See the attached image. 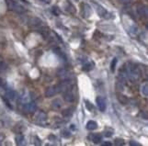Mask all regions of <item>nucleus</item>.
Returning a JSON list of instances; mask_svg holds the SVG:
<instances>
[{
	"label": "nucleus",
	"instance_id": "nucleus-6",
	"mask_svg": "<svg viewBox=\"0 0 148 146\" xmlns=\"http://www.w3.org/2000/svg\"><path fill=\"white\" fill-rule=\"evenodd\" d=\"M42 24L41 20L39 18H31L29 20V25L31 27H36V28H39L41 27Z\"/></svg>",
	"mask_w": 148,
	"mask_h": 146
},
{
	"label": "nucleus",
	"instance_id": "nucleus-18",
	"mask_svg": "<svg viewBox=\"0 0 148 146\" xmlns=\"http://www.w3.org/2000/svg\"><path fill=\"white\" fill-rule=\"evenodd\" d=\"M39 32H40V33H41V35L43 38H46L48 35H49V31H48L47 29L41 28V30H39Z\"/></svg>",
	"mask_w": 148,
	"mask_h": 146
},
{
	"label": "nucleus",
	"instance_id": "nucleus-2",
	"mask_svg": "<svg viewBox=\"0 0 148 146\" xmlns=\"http://www.w3.org/2000/svg\"><path fill=\"white\" fill-rule=\"evenodd\" d=\"M128 76L131 81H136V80H138V78H139L140 73L136 68H134V67L132 68H132H130V70H129V72H128Z\"/></svg>",
	"mask_w": 148,
	"mask_h": 146
},
{
	"label": "nucleus",
	"instance_id": "nucleus-23",
	"mask_svg": "<svg viewBox=\"0 0 148 146\" xmlns=\"http://www.w3.org/2000/svg\"><path fill=\"white\" fill-rule=\"evenodd\" d=\"M115 144L116 145H123L124 141L122 139H116L115 140Z\"/></svg>",
	"mask_w": 148,
	"mask_h": 146
},
{
	"label": "nucleus",
	"instance_id": "nucleus-25",
	"mask_svg": "<svg viewBox=\"0 0 148 146\" xmlns=\"http://www.w3.org/2000/svg\"><path fill=\"white\" fill-rule=\"evenodd\" d=\"M6 81L3 79V78L0 77V87H6Z\"/></svg>",
	"mask_w": 148,
	"mask_h": 146
},
{
	"label": "nucleus",
	"instance_id": "nucleus-11",
	"mask_svg": "<svg viewBox=\"0 0 148 146\" xmlns=\"http://www.w3.org/2000/svg\"><path fill=\"white\" fill-rule=\"evenodd\" d=\"M98 128V124L94 120H89V121L86 123V129L89 130H94Z\"/></svg>",
	"mask_w": 148,
	"mask_h": 146
},
{
	"label": "nucleus",
	"instance_id": "nucleus-30",
	"mask_svg": "<svg viewBox=\"0 0 148 146\" xmlns=\"http://www.w3.org/2000/svg\"><path fill=\"white\" fill-rule=\"evenodd\" d=\"M111 135H112V134H111V132H106V133H105L106 137H110Z\"/></svg>",
	"mask_w": 148,
	"mask_h": 146
},
{
	"label": "nucleus",
	"instance_id": "nucleus-31",
	"mask_svg": "<svg viewBox=\"0 0 148 146\" xmlns=\"http://www.w3.org/2000/svg\"><path fill=\"white\" fill-rule=\"evenodd\" d=\"M121 2H122V3H127V2H129L130 0H120Z\"/></svg>",
	"mask_w": 148,
	"mask_h": 146
},
{
	"label": "nucleus",
	"instance_id": "nucleus-29",
	"mask_svg": "<svg viewBox=\"0 0 148 146\" xmlns=\"http://www.w3.org/2000/svg\"><path fill=\"white\" fill-rule=\"evenodd\" d=\"M40 1H41L42 3H45V4H49V3H50V1H51V0H40Z\"/></svg>",
	"mask_w": 148,
	"mask_h": 146
},
{
	"label": "nucleus",
	"instance_id": "nucleus-27",
	"mask_svg": "<svg viewBox=\"0 0 148 146\" xmlns=\"http://www.w3.org/2000/svg\"><path fill=\"white\" fill-rule=\"evenodd\" d=\"M130 144L131 145H133V146H140L139 143H136L134 141H132V142H130Z\"/></svg>",
	"mask_w": 148,
	"mask_h": 146
},
{
	"label": "nucleus",
	"instance_id": "nucleus-22",
	"mask_svg": "<svg viewBox=\"0 0 148 146\" xmlns=\"http://www.w3.org/2000/svg\"><path fill=\"white\" fill-rule=\"evenodd\" d=\"M116 63H117V59L114 58V59L112 60V63H111V64H110V68H111V71H112V72H114V71H115Z\"/></svg>",
	"mask_w": 148,
	"mask_h": 146
},
{
	"label": "nucleus",
	"instance_id": "nucleus-17",
	"mask_svg": "<svg viewBox=\"0 0 148 146\" xmlns=\"http://www.w3.org/2000/svg\"><path fill=\"white\" fill-rule=\"evenodd\" d=\"M16 142H17V144L18 145H21L23 144V142H24V136L23 135H18L16 136Z\"/></svg>",
	"mask_w": 148,
	"mask_h": 146
},
{
	"label": "nucleus",
	"instance_id": "nucleus-14",
	"mask_svg": "<svg viewBox=\"0 0 148 146\" xmlns=\"http://www.w3.org/2000/svg\"><path fill=\"white\" fill-rule=\"evenodd\" d=\"M117 98H118L120 103H122V105H125L128 103V98H127L125 96L122 95V94H117Z\"/></svg>",
	"mask_w": 148,
	"mask_h": 146
},
{
	"label": "nucleus",
	"instance_id": "nucleus-4",
	"mask_svg": "<svg viewBox=\"0 0 148 146\" xmlns=\"http://www.w3.org/2000/svg\"><path fill=\"white\" fill-rule=\"evenodd\" d=\"M56 93H58L56 86H49L45 91V96L47 97H53V96L56 95Z\"/></svg>",
	"mask_w": 148,
	"mask_h": 146
},
{
	"label": "nucleus",
	"instance_id": "nucleus-3",
	"mask_svg": "<svg viewBox=\"0 0 148 146\" xmlns=\"http://www.w3.org/2000/svg\"><path fill=\"white\" fill-rule=\"evenodd\" d=\"M96 103H97L98 107H99V109L101 111V112H103V111L106 110L107 105H106V101H105V99L103 98V97H98L97 99H96Z\"/></svg>",
	"mask_w": 148,
	"mask_h": 146
},
{
	"label": "nucleus",
	"instance_id": "nucleus-10",
	"mask_svg": "<svg viewBox=\"0 0 148 146\" xmlns=\"http://www.w3.org/2000/svg\"><path fill=\"white\" fill-rule=\"evenodd\" d=\"M6 97L9 100H15V98L17 97V93L13 90H7L6 92Z\"/></svg>",
	"mask_w": 148,
	"mask_h": 146
},
{
	"label": "nucleus",
	"instance_id": "nucleus-8",
	"mask_svg": "<svg viewBox=\"0 0 148 146\" xmlns=\"http://www.w3.org/2000/svg\"><path fill=\"white\" fill-rule=\"evenodd\" d=\"M63 98H64V100L66 101V102L72 103L73 101H74L75 97H74V95L72 94V92L69 90V91L63 92Z\"/></svg>",
	"mask_w": 148,
	"mask_h": 146
},
{
	"label": "nucleus",
	"instance_id": "nucleus-26",
	"mask_svg": "<svg viewBox=\"0 0 148 146\" xmlns=\"http://www.w3.org/2000/svg\"><path fill=\"white\" fill-rule=\"evenodd\" d=\"M63 137H70V133L68 131H63Z\"/></svg>",
	"mask_w": 148,
	"mask_h": 146
},
{
	"label": "nucleus",
	"instance_id": "nucleus-19",
	"mask_svg": "<svg viewBox=\"0 0 148 146\" xmlns=\"http://www.w3.org/2000/svg\"><path fill=\"white\" fill-rule=\"evenodd\" d=\"M142 93H143L144 96H145V97L148 95V86H147V84H143V86H142Z\"/></svg>",
	"mask_w": 148,
	"mask_h": 146
},
{
	"label": "nucleus",
	"instance_id": "nucleus-21",
	"mask_svg": "<svg viewBox=\"0 0 148 146\" xmlns=\"http://www.w3.org/2000/svg\"><path fill=\"white\" fill-rule=\"evenodd\" d=\"M116 88L117 90H119V91H122V89H123V84L122 83V82H117L116 84Z\"/></svg>",
	"mask_w": 148,
	"mask_h": 146
},
{
	"label": "nucleus",
	"instance_id": "nucleus-28",
	"mask_svg": "<svg viewBox=\"0 0 148 146\" xmlns=\"http://www.w3.org/2000/svg\"><path fill=\"white\" fill-rule=\"evenodd\" d=\"M112 143H110V142H105V143H103V145L104 146H110Z\"/></svg>",
	"mask_w": 148,
	"mask_h": 146
},
{
	"label": "nucleus",
	"instance_id": "nucleus-32",
	"mask_svg": "<svg viewBox=\"0 0 148 146\" xmlns=\"http://www.w3.org/2000/svg\"><path fill=\"white\" fill-rule=\"evenodd\" d=\"M71 130H76V126H75V125H71Z\"/></svg>",
	"mask_w": 148,
	"mask_h": 146
},
{
	"label": "nucleus",
	"instance_id": "nucleus-7",
	"mask_svg": "<svg viewBox=\"0 0 148 146\" xmlns=\"http://www.w3.org/2000/svg\"><path fill=\"white\" fill-rule=\"evenodd\" d=\"M137 12L140 16L145 17L147 15V7L143 4H140V5L137 6Z\"/></svg>",
	"mask_w": 148,
	"mask_h": 146
},
{
	"label": "nucleus",
	"instance_id": "nucleus-12",
	"mask_svg": "<svg viewBox=\"0 0 148 146\" xmlns=\"http://www.w3.org/2000/svg\"><path fill=\"white\" fill-rule=\"evenodd\" d=\"M95 5H96V7H97V8H98V9H97L98 13H99V15L100 17H102V18H103V17H105L106 15L108 14V13H107V10H106L105 8H103L102 7H100V6L98 5V4H95Z\"/></svg>",
	"mask_w": 148,
	"mask_h": 146
},
{
	"label": "nucleus",
	"instance_id": "nucleus-16",
	"mask_svg": "<svg viewBox=\"0 0 148 146\" xmlns=\"http://www.w3.org/2000/svg\"><path fill=\"white\" fill-rule=\"evenodd\" d=\"M72 109H64V110L63 111V116L64 117V118H69V117L72 116L73 112H72Z\"/></svg>",
	"mask_w": 148,
	"mask_h": 146
},
{
	"label": "nucleus",
	"instance_id": "nucleus-5",
	"mask_svg": "<svg viewBox=\"0 0 148 146\" xmlns=\"http://www.w3.org/2000/svg\"><path fill=\"white\" fill-rule=\"evenodd\" d=\"M37 109V105L35 104V102H30L28 104H25L23 107V109L26 112H34Z\"/></svg>",
	"mask_w": 148,
	"mask_h": 146
},
{
	"label": "nucleus",
	"instance_id": "nucleus-20",
	"mask_svg": "<svg viewBox=\"0 0 148 146\" xmlns=\"http://www.w3.org/2000/svg\"><path fill=\"white\" fill-rule=\"evenodd\" d=\"M7 68V65L5 62H0V73L4 72Z\"/></svg>",
	"mask_w": 148,
	"mask_h": 146
},
{
	"label": "nucleus",
	"instance_id": "nucleus-15",
	"mask_svg": "<svg viewBox=\"0 0 148 146\" xmlns=\"http://www.w3.org/2000/svg\"><path fill=\"white\" fill-rule=\"evenodd\" d=\"M101 141H102V136L100 134H94L92 136V142L94 143H99Z\"/></svg>",
	"mask_w": 148,
	"mask_h": 146
},
{
	"label": "nucleus",
	"instance_id": "nucleus-1",
	"mask_svg": "<svg viewBox=\"0 0 148 146\" xmlns=\"http://www.w3.org/2000/svg\"><path fill=\"white\" fill-rule=\"evenodd\" d=\"M6 3H7V6L10 10H13L15 12L18 13V14H22L26 11V9L22 7L20 4H18L16 1L14 0H6Z\"/></svg>",
	"mask_w": 148,
	"mask_h": 146
},
{
	"label": "nucleus",
	"instance_id": "nucleus-24",
	"mask_svg": "<svg viewBox=\"0 0 148 146\" xmlns=\"http://www.w3.org/2000/svg\"><path fill=\"white\" fill-rule=\"evenodd\" d=\"M85 102H86V109H89V110H92V109H93V107H92L91 103H90L89 101H87V100H86V101H85Z\"/></svg>",
	"mask_w": 148,
	"mask_h": 146
},
{
	"label": "nucleus",
	"instance_id": "nucleus-33",
	"mask_svg": "<svg viewBox=\"0 0 148 146\" xmlns=\"http://www.w3.org/2000/svg\"><path fill=\"white\" fill-rule=\"evenodd\" d=\"M3 139H4V136L3 135H0V142H1Z\"/></svg>",
	"mask_w": 148,
	"mask_h": 146
},
{
	"label": "nucleus",
	"instance_id": "nucleus-13",
	"mask_svg": "<svg viewBox=\"0 0 148 146\" xmlns=\"http://www.w3.org/2000/svg\"><path fill=\"white\" fill-rule=\"evenodd\" d=\"M46 118H47V115L44 112H39L35 117L37 121H44V120H46Z\"/></svg>",
	"mask_w": 148,
	"mask_h": 146
},
{
	"label": "nucleus",
	"instance_id": "nucleus-9",
	"mask_svg": "<svg viewBox=\"0 0 148 146\" xmlns=\"http://www.w3.org/2000/svg\"><path fill=\"white\" fill-rule=\"evenodd\" d=\"M51 107L53 109H55V110H58L62 107V102H61L60 99H54V100L52 101Z\"/></svg>",
	"mask_w": 148,
	"mask_h": 146
}]
</instances>
